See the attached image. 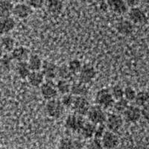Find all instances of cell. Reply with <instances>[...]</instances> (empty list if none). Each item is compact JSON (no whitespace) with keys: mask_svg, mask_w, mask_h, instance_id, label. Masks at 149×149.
<instances>
[{"mask_svg":"<svg viewBox=\"0 0 149 149\" xmlns=\"http://www.w3.org/2000/svg\"><path fill=\"white\" fill-rule=\"evenodd\" d=\"M96 128V125L94 124L91 123L88 121L84 123V125L82 127L81 130L80 131L79 134L81 135L84 139H91L94 137L95 134V130Z\"/></svg>","mask_w":149,"mask_h":149,"instance_id":"cell-22","label":"cell"},{"mask_svg":"<svg viewBox=\"0 0 149 149\" xmlns=\"http://www.w3.org/2000/svg\"><path fill=\"white\" fill-rule=\"evenodd\" d=\"M3 55H4V50L2 49V48L1 47V46H0V59L2 58V57Z\"/></svg>","mask_w":149,"mask_h":149,"instance_id":"cell-43","label":"cell"},{"mask_svg":"<svg viewBox=\"0 0 149 149\" xmlns=\"http://www.w3.org/2000/svg\"><path fill=\"white\" fill-rule=\"evenodd\" d=\"M12 59L10 54H4L2 57V58L0 59V66L2 68V70L4 72L9 71L11 68L12 64Z\"/></svg>","mask_w":149,"mask_h":149,"instance_id":"cell-33","label":"cell"},{"mask_svg":"<svg viewBox=\"0 0 149 149\" xmlns=\"http://www.w3.org/2000/svg\"><path fill=\"white\" fill-rule=\"evenodd\" d=\"M96 70L91 65H83L78 73V81L84 84H89L96 77Z\"/></svg>","mask_w":149,"mask_h":149,"instance_id":"cell-8","label":"cell"},{"mask_svg":"<svg viewBox=\"0 0 149 149\" xmlns=\"http://www.w3.org/2000/svg\"><path fill=\"white\" fill-rule=\"evenodd\" d=\"M29 67L31 72L32 71H41L43 64V61L41 58L37 54H31L27 61Z\"/></svg>","mask_w":149,"mask_h":149,"instance_id":"cell-23","label":"cell"},{"mask_svg":"<svg viewBox=\"0 0 149 149\" xmlns=\"http://www.w3.org/2000/svg\"><path fill=\"white\" fill-rule=\"evenodd\" d=\"M127 16L128 20L134 25H143L146 24L148 19L144 10L139 7L130 8L127 11Z\"/></svg>","mask_w":149,"mask_h":149,"instance_id":"cell-9","label":"cell"},{"mask_svg":"<svg viewBox=\"0 0 149 149\" xmlns=\"http://www.w3.org/2000/svg\"><path fill=\"white\" fill-rule=\"evenodd\" d=\"M67 66L72 74L73 75H75V74H78V73L80 72L82 66H83V64H82L81 61H80V60L74 58V59L71 60L69 62Z\"/></svg>","mask_w":149,"mask_h":149,"instance_id":"cell-31","label":"cell"},{"mask_svg":"<svg viewBox=\"0 0 149 149\" xmlns=\"http://www.w3.org/2000/svg\"><path fill=\"white\" fill-rule=\"evenodd\" d=\"M44 7L49 14L53 15L61 14L63 8L62 0H45Z\"/></svg>","mask_w":149,"mask_h":149,"instance_id":"cell-16","label":"cell"},{"mask_svg":"<svg viewBox=\"0 0 149 149\" xmlns=\"http://www.w3.org/2000/svg\"><path fill=\"white\" fill-rule=\"evenodd\" d=\"M58 149H76V142L70 137L61 138L58 142Z\"/></svg>","mask_w":149,"mask_h":149,"instance_id":"cell-28","label":"cell"},{"mask_svg":"<svg viewBox=\"0 0 149 149\" xmlns=\"http://www.w3.org/2000/svg\"><path fill=\"white\" fill-rule=\"evenodd\" d=\"M117 32L123 36H129L134 32V26L128 19H122L116 24Z\"/></svg>","mask_w":149,"mask_h":149,"instance_id":"cell-17","label":"cell"},{"mask_svg":"<svg viewBox=\"0 0 149 149\" xmlns=\"http://www.w3.org/2000/svg\"><path fill=\"white\" fill-rule=\"evenodd\" d=\"M40 87L41 95L45 100H52L58 97V92L56 88L55 83L52 80H46Z\"/></svg>","mask_w":149,"mask_h":149,"instance_id":"cell-6","label":"cell"},{"mask_svg":"<svg viewBox=\"0 0 149 149\" xmlns=\"http://www.w3.org/2000/svg\"><path fill=\"white\" fill-rule=\"evenodd\" d=\"M91 105L89 101L84 96H74V102L72 106V109L74 113L84 116H86Z\"/></svg>","mask_w":149,"mask_h":149,"instance_id":"cell-7","label":"cell"},{"mask_svg":"<svg viewBox=\"0 0 149 149\" xmlns=\"http://www.w3.org/2000/svg\"><path fill=\"white\" fill-rule=\"evenodd\" d=\"M107 0H98V2L100 3V5H102V4L107 3Z\"/></svg>","mask_w":149,"mask_h":149,"instance_id":"cell-44","label":"cell"},{"mask_svg":"<svg viewBox=\"0 0 149 149\" xmlns=\"http://www.w3.org/2000/svg\"><path fill=\"white\" fill-rule=\"evenodd\" d=\"M81 149H86V148H81Z\"/></svg>","mask_w":149,"mask_h":149,"instance_id":"cell-47","label":"cell"},{"mask_svg":"<svg viewBox=\"0 0 149 149\" xmlns=\"http://www.w3.org/2000/svg\"><path fill=\"white\" fill-rule=\"evenodd\" d=\"M16 21L13 17L0 19V34L6 35L11 32L16 27Z\"/></svg>","mask_w":149,"mask_h":149,"instance_id":"cell-18","label":"cell"},{"mask_svg":"<svg viewBox=\"0 0 149 149\" xmlns=\"http://www.w3.org/2000/svg\"><path fill=\"white\" fill-rule=\"evenodd\" d=\"M32 10L31 7L26 3H17L14 5L13 9V15L17 19H24L29 17L32 13Z\"/></svg>","mask_w":149,"mask_h":149,"instance_id":"cell-13","label":"cell"},{"mask_svg":"<svg viewBox=\"0 0 149 149\" xmlns=\"http://www.w3.org/2000/svg\"><path fill=\"white\" fill-rule=\"evenodd\" d=\"M0 46L4 52H11L15 49V40L13 37L10 36H4L0 40Z\"/></svg>","mask_w":149,"mask_h":149,"instance_id":"cell-24","label":"cell"},{"mask_svg":"<svg viewBox=\"0 0 149 149\" xmlns=\"http://www.w3.org/2000/svg\"><path fill=\"white\" fill-rule=\"evenodd\" d=\"M86 120L84 116L72 113L68 115L65 119V127L70 131L79 134Z\"/></svg>","mask_w":149,"mask_h":149,"instance_id":"cell-4","label":"cell"},{"mask_svg":"<svg viewBox=\"0 0 149 149\" xmlns=\"http://www.w3.org/2000/svg\"><path fill=\"white\" fill-rule=\"evenodd\" d=\"M106 131V126L104 124H101V125H96V128L95 130V134H94V137L95 139H101L102 137V136Z\"/></svg>","mask_w":149,"mask_h":149,"instance_id":"cell-38","label":"cell"},{"mask_svg":"<svg viewBox=\"0 0 149 149\" xmlns=\"http://www.w3.org/2000/svg\"><path fill=\"white\" fill-rule=\"evenodd\" d=\"M142 2L146 5H149V0H142Z\"/></svg>","mask_w":149,"mask_h":149,"instance_id":"cell-45","label":"cell"},{"mask_svg":"<svg viewBox=\"0 0 149 149\" xmlns=\"http://www.w3.org/2000/svg\"><path fill=\"white\" fill-rule=\"evenodd\" d=\"M136 91L132 86H126L124 88V96L123 98L127 100V102H134L135 98L136 96Z\"/></svg>","mask_w":149,"mask_h":149,"instance_id":"cell-32","label":"cell"},{"mask_svg":"<svg viewBox=\"0 0 149 149\" xmlns=\"http://www.w3.org/2000/svg\"><path fill=\"white\" fill-rule=\"evenodd\" d=\"M122 115L124 121L128 123H136L142 118L140 107L136 105H129Z\"/></svg>","mask_w":149,"mask_h":149,"instance_id":"cell-10","label":"cell"},{"mask_svg":"<svg viewBox=\"0 0 149 149\" xmlns=\"http://www.w3.org/2000/svg\"><path fill=\"white\" fill-rule=\"evenodd\" d=\"M142 117L146 120L149 121V104L146 105L141 109Z\"/></svg>","mask_w":149,"mask_h":149,"instance_id":"cell-40","label":"cell"},{"mask_svg":"<svg viewBox=\"0 0 149 149\" xmlns=\"http://www.w3.org/2000/svg\"><path fill=\"white\" fill-rule=\"evenodd\" d=\"M143 10H144L145 13H146L148 18H149V5H146V7H145V9Z\"/></svg>","mask_w":149,"mask_h":149,"instance_id":"cell-41","label":"cell"},{"mask_svg":"<svg viewBox=\"0 0 149 149\" xmlns=\"http://www.w3.org/2000/svg\"><path fill=\"white\" fill-rule=\"evenodd\" d=\"M13 61H16L17 63L19 62H27L28 59L30 57L31 53L29 49L24 46H17L10 52Z\"/></svg>","mask_w":149,"mask_h":149,"instance_id":"cell-14","label":"cell"},{"mask_svg":"<svg viewBox=\"0 0 149 149\" xmlns=\"http://www.w3.org/2000/svg\"><path fill=\"white\" fill-rule=\"evenodd\" d=\"M128 106L129 102L123 98L119 100L115 101L112 108H113L114 113H116L118 114H122Z\"/></svg>","mask_w":149,"mask_h":149,"instance_id":"cell-29","label":"cell"},{"mask_svg":"<svg viewBox=\"0 0 149 149\" xmlns=\"http://www.w3.org/2000/svg\"><path fill=\"white\" fill-rule=\"evenodd\" d=\"M46 113L50 118L52 119H59L63 115L65 107L61 103V100L54 98L52 100L47 101L45 106Z\"/></svg>","mask_w":149,"mask_h":149,"instance_id":"cell-2","label":"cell"},{"mask_svg":"<svg viewBox=\"0 0 149 149\" xmlns=\"http://www.w3.org/2000/svg\"><path fill=\"white\" fill-rule=\"evenodd\" d=\"M104 149H115L119 145V138L116 133L106 130L101 139Z\"/></svg>","mask_w":149,"mask_h":149,"instance_id":"cell-11","label":"cell"},{"mask_svg":"<svg viewBox=\"0 0 149 149\" xmlns=\"http://www.w3.org/2000/svg\"><path fill=\"white\" fill-rule=\"evenodd\" d=\"M107 116V115L105 110L96 104L91 106L86 114V117L89 122L95 125L104 124Z\"/></svg>","mask_w":149,"mask_h":149,"instance_id":"cell-3","label":"cell"},{"mask_svg":"<svg viewBox=\"0 0 149 149\" xmlns=\"http://www.w3.org/2000/svg\"><path fill=\"white\" fill-rule=\"evenodd\" d=\"M16 72H17L18 76L22 79L26 80L27 79L28 76L29 75L31 71L30 70L28 65L27 62H19L17 63V66H16Z\"/></svg>","mask_w":149,"mask_h":149,"instance_id":"cell-25","label":"cell"},{"mask_svg":"<svg viewBox=\"0 0 149 149\" xmlns=\"http://www.w3.org/2000/svg\"><path fill=\"white\" fill-rule=\"evenodd\" d=\"M124 124L123 117L116 113L109 114L105 121V126L107 130L111 132L117 133L122 127Z\"/></svg>","mask_w":149,"mask_h":149,"instance_id":"cell-5","label":"cell"},{"mask_svg":"<svg viewBox=\"0 0 149 149\" xmlns=\"http://www.w3.org/2000/svg\"><path fill=\"white\" fill-rule=\"evenodd\" d=\"M56 88L58 90V93L61 95H66L68 93H70L71 90V83L70 81L64 79H59L55 84Z\"/></svg>","mask_w":149,"mask_h":149,"instance_id":"cell-27","label":"cell"},{"mask_svg":"<svg viewBox=\"0 0 149 149\" xmlns=\"http://www.w3.org/2000/svg\"><path fill=\"white\" fill-rule=\"evenodd\" d=\"M74 76L71 73V72L69 70L67 65L63 64L58 66V77H59L60 79H64L70 81L72 77Z\"/></svg>","mask_w":149,"mask_h":149,"instance_id":"cell-30","label":"cell"},{"mask_svg":"<svg viewBox=\"0 0 149 149\" xmlns=\"http://www.w3.org/2000/svg\"><path fill=\"white\" fill-rule=\"evenodd\" d=\"M135 105L139 107H143L149 104V93L148 91H140L137 93L135 98Z\"/></svg>","mask_w":149,"mask_h":149,"instance_id":"cell-26","label":"cell"},{"mask_svg":"<svg viewBox=\"0 0 149 149\" xmlns=\"http://www.w3.org/2000/svg\"><path fill=\"white\" fill-rule=\"evenodd\" d=\"M74 95H72L71 93H68V94L63 95L61 102L65 108H72V106L73 102H74Z\"/></svg>","mask_w":149,"mask_h":149,"instance_id":"cell-35","label":"cell"},{"mask_svg":"<svg viewBox=\"0 0 149 149\" xmlns=\"http://www.w3.org/2000/svg\"><path fill=\"white\" fill-rule=\"evenodd\" d=\"M86 149H104L102 147V142H101V139H95V138H93L90 141L87 146H86Z\"/></svg>","mask_w":149,"mask_h":149,"instance_id":"cell-37","label":"cell"},{"mask_svg":"<svg viewBox=\"0 0 149 149\" xmlns=\"http://www.w3.org/2000/svg\"><path fill=\"white\" fill-rule=\"evenodd\" d=\"M125 2L128 8H134L139 7L142 2V0H125Z\"/></svg>","mask_w":149,"mask_h":149,"instance_id":"cell-39","label":"cell"},{"mask_svg":"<svg viewBox=\"0 0 149 149\" xmlns=\"http://www.w3.org/2000/svg\"><path fill=\"white\" fill-rule=\"evenodd\" d=\"M88 87L86 84L81 83V82H74L71 85V90L70 93L74 96H84L87 95L88 93Z\"/></svg>","mask_w":149,"mask_h":149,"instance_id":"cell-21","label":"cell"},{"mask_svg":"<svg viewBox=\"0 0 149 149\" xmlns=\"http://www.w3.org/2000/svg\"><path fill=\"white\" fill-rule=\"evenodd\" d=\"M148 93H149V89H148Z\"/></svg>","mask_w":149,"mask_h":149,"instance_id":"cell-48","label":"cell"},{"mask_svg":"<svg viewBox=\"0 0 149 149\" xmlns=\"http://www.w3.org/2000/svg\"><path fill=\"white\" fill-rule=\"evenodd\" d=\"M14 5L10 0H0V19L11 16Z\"/></svg>","mask_w":149,"mask_h":149,"instance_id":"cell-20","label":"cell"},{"mask_svg":"<svg viewBox=\"0 0 149 149\" xmlns=\"http://www.w3.org/2000/svg\"><path fill=\"white\" fill-rule=\"evenodd\" d=\"M110 90L111 95L115 101L119 100L121 98H123L124 96V88L121 85L116 84L112 86Z\"/></svg>","mask_w":149,"mask_h":149,"instance_id":"cell-34","label":"cell"},{"mask_svg":"<svg viewBox=\"0 0 149 149\" xmlns=\"http://www.w3.org/2000/svg\"><path fill=\"white\" fill-rule=\"evenodd\" d=\"M58 66L54 63L46 61L43 62L41 72L44 74L46 80H53L58 77Z\"/></svg>","mask_w":149,"mask_h":149,"instance_id":"cell-15","label":"cell"},{"mask_svg":"<svg viewBox=\"0 0 149 149\" xmlns=\"http://www.w3.org/2000/svg\"><path fill=\"white\" fill-rule=\"evenodd\" d=\"M107 4L108 8L118 15H122L128 11L125 0H107Z\"/></svg>","mask_w":149,"mask_h":149,"instance_id":"cell-12","label":"cell"},{"mask_svg":"<svg viewBox=\"0 0 149 149\" xmlns=\"http://www.w3.org/2000/svg\"><path fill=\"white\" fill-rule=\"evenodd\" d=\"M26 80L31 86L39 87L44 83L46 78L41 71H32L31 72Z\"/></svg>","mask_w":149,"mask_h":149,"instance_id":"cell-19","label":"cell"},{"mask_svg":"<svg viewBox=\"0 0 149 149\" xmlns=\"http://www.w3.org/2000/svg\"><path fill=\"white\" fill-rule=\"evenodd\" d=\"M26 3L32 9H40L44 7L45 0H25Z\"/></svg>","mask_w":149,"mask_h":149,"instance_id":"cell-36","label":"cell"},{"mask_svg":"<svg viewBox=\"0 0 149 149\" xmlns=\"http://www.w3.org/2000/svg\"><path fill=\"white\" fill-rule=\"evenodd\" d=\"M4 72H4V70H2V68L0 66V80L2 79V77H3Z\"/></svg>","mask_w":149,"mask_h":149,"instance_id":"cell-42","label":"cell"},{"mask_svg":"<svg viewBox=\"0 0 149 149\" xmlns=\"http://www.w3.org/2000/svg\"><path fill=\"white\" fill-rule=\"evenodd\" d=\"M27 149H37V148H27Z\"/></svg>","mask_w":149,"mask_h":149,"instance_id":"cell-46","label":"cell"},{"mask_svg":"<svg viewBox=\"0 0 149 149\" xmlns=\"http://www.w3.org/2000/svg\"><path fill=\"white\" fill-rule=\"evenodd\" d=\"M115 100L111 95L110 90L107 88H102L97 91L95 95V104L103 108L108 110L113 107Z\"/></svg>","mask_w":149,"mask_h":149,"instance_id":"cell-1","label":"cell"}]
</instances>
